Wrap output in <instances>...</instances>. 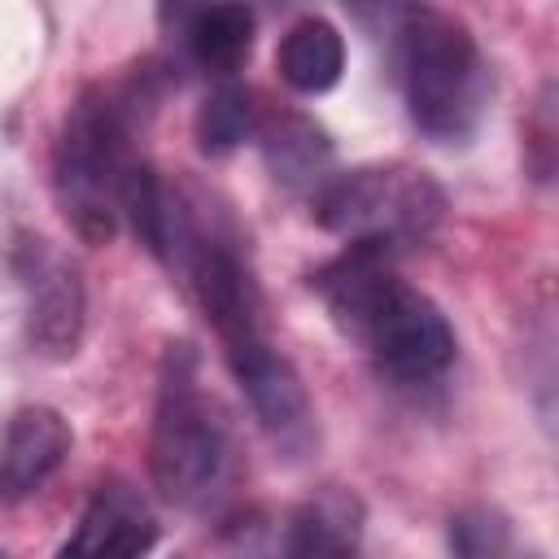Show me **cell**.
<instances>
[{
	"instance_id": "cell-13",
	"label": "cell",
	"mask_w": 559,
	"mask_h": 559,
	"mask_svg": "<svg viewBox=\"0 0 559 559\" xmlns=\"http://www.w3.org/2000/svg\"><path fill=\"white\" fill-rule=\"evenodd\" d=\"M275 70L297 96L332 92L341 83V74H345V39H341V31L319 13L297 17L284 31L280 48H275Z\"/></svg>"
},
{
	"instance_id": "cell-7",
	"label": "cell",
	"mask_w": 559,
	"mask_h": 559,
	"mask_svg": "<svg viewBox=\"0 0 559 559\" xmlns=\"http://www.w3.org/2000/svg\"><path fill=\"white\" fill-rule=\"evenodd\" d=\"M223 354H227V367H231L258 428L275 445V454L288 463L310 459L319 445V415H314V402H310L306 380L297 376L293 358L284 349H275L271 336H253Z\"/></svg>"
},
{
	"instance_id": "cell-10",
	"label": "cell",
	"mask_w": 559,
	"mask_h": 559,
	"mask_svg": "<svg viewBox=\"0 0 559 559\" xmlns=\"http://www.w3.org/2000/svg\"><path fill=\"white\" fill-rule=\"evenodd\" d=\"M280 559H362V502L341 485L297 502L280 533Z\"/></svg>"
},
{
	"instance_id": "cell-4",
	"label": "cell",
	"mask_w": 559,
	"mask_h": 559,
	"mask_svg": "<svg viewBox=\"0 0 559 559\" xmlns=\"http://www.w3.org/2000/svg\"><path fill=\"white\" fill-rule=\"evenodd\" d=\"M397 79L419 135L463 144L489 105V61L472 26L445 9L411 4L397 13Z\"/></svg>"
},
{
	"instance_id": "cell-11",
	"label": "cell",
	"mask_w": 559,
	"mask_h": 559,
	"mask_svg": "<svg viewBox=\"0 0 559 559\" xmlns=\"http://www.w3.org/2000/svg\"><path fill=\"white\" fill-rule=\"evenodd\" d=\"M258 127V148L262 162L271 170L275 183H284L288 192H310L332 175V140L328 131L297 114V109H271Z\"/></svg>"
},
{
	"instance_id": "cell-8",
	"label": "cell",
	"mask_w": 559,
	"mask_h": 559,
	"mask_svg": "<svg viewBox=\"0 0 559 559\" xmlns=\"http://www.w3.org/2000/svg\"><path fill=\"white\" fill-rule=\"evenodd\" d=\"M157 515L131 480H100L52 559H144L157 546Z\"/></svg>"
},
{
	"instance_id": "cell-6",
	"label": "cell",
	"mask_w": 559,
	"mask_h": 559,
	"mask_svg": "<svg viewBox=\"0 0 559 559\" xmlns=\"http://www.w3.org/2000/svg\"><path fill=\"white\" fill-rule=\"evenodd\" d=\"M9 271L22 293V336L35 358L70 362L87 328V288L79 266L44 236L17 231L9 245Z\"/></svg>"
},
{
	"instance_id": "cell-15",
	"label": "cell",
	"mask_w": 559,
	"mask_h": 559,
	"mask_svg": "<svg viewBox=\"0 0 559 559\" xmlns=\"http://www.w3.org/2000/svg\"><path fill=\"white\" fill-rule=\"evenodd\" d=\"M192 135H197V148L205 157H227L231 148H240L249 135H253V100H249V87H240L236 79H218L197 118H192Z\"/></svg>"
},
{
	"instance_id": "cell-2",
	"label": "cell",
	"mask_w": 559,
	"mask_h": 559,
	"mask_svg": "<svg viewBox=\"0 0 559 559\" xmlns=\"http://www.w3.org/2000/svg\"><path fill=\"white\" fill-rule=\"evenodd\" d=\"M153 70L127 87H83L52 140V197L61 218L87 245H109L122 223V183L140 162L131 153L135 109H153Z\"/></svg>"
},
{
	"instance_id": "cell-3",
	"label": "cell",
	"mask_w": 559,
	"mask_h": 559,
	"mask_svg": "<svg viewBox=\"0 0 559 559\" xmlns=\"http://www.w3.org/2000/svg\"><path fill=\"white\" fill-rule=\"evenodd\" d=\"M148 476L162 502L179 511L218 507L236 480V437L227 411L205 389L201 354L188 341H166L157 362Z\"/></svg>"
},
{
	"instance_id": "cell-1",
	"label": "cell",
	"mask_w": 559,
	"mask_h": 559,
	"mask_svg": "<svg viewBox=\"0 0 559 559\" xmlns=\"http://www.w3.org/2000/svg\"><path fill=\"white\" fill-rule=\"evenodd\" d=\"M310 288L328 306L332 323L362 345L380 376L402 389L437 384L454 358L459 336L445 310L393 271L389 253L345 249L310 275Z\"/></svg>"
},
{
	"instance_id": "cell-12",
	"label": "cell",
	"mask_w": 559,
	"mask_h": 559,
	"mask_svg": "<svg viewBox=\"0 0 559 559\" xmlns=\"http://www.w3.org/2000/svg\"><path fill=\"white\" fill-rule=\"evenodd\" d=\"M253 13L245 4H205L179 13V39L192 66L214 79H231L253 52Z\"/></svg>"
},
{
	"instance_id": "cell-9",
	"label": "cell",
	"mask_w": 559,
	"mask_h": 559,
	"mask_svg": "<svg viewBox=\"0 0 559 559\" xmlns=\"http://www.w3.org/2000/svg\"><path fill=\"white\" fill-rule=\"evenodd\" d=\"M74 432L57 406H17L0 437V507H22L35 498L70 459Z\"/></svg>"
},
{
	"instance_id": "cell-14",
	"label": "cell",
	"mask_w": 559,
	"mask_h": 559,
	"mask_svg": "<svg viewBox=\"0 0 559 559\" xmlns=\"http://www.w3.org/2000/svg\"><path fill=\"white\" fill-rule=\"evenodd\" d=\"M450 555L454 559H546L502 507L467 502L450 515Z\"/></svg>"
},
{
	"instance_id": "cell-5",
	"label": "cell",
	"mask_w": 559,
	"mask_h": 559,
	"mask_svg": "<svg viewBox=\"0 0 559 559\" xmlns=\"http://www.w3.org/2000/svg\"><path fill=\"white\" fill-rule=\"evenodd\" d=\"M314 223L345 240V249L389 253L402 245H419L437 231L445 214L441 183L411 162H367L349 170H332L314 197Z\"/></svg>"
}]
</instances>
